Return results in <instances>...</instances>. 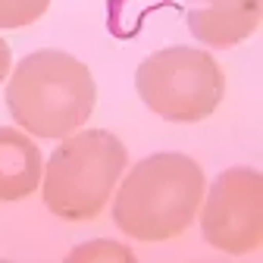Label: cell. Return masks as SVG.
<instances>
[{
  "label": "cell",
  "mask_w": 263,
  "mask_h": 263,
  "mask_svg": "<svg viewBox=\"0 0 263 263\" xmlns=\"http://www.w3.org/2000/svg\"><path fill=\"white\" fill-rule=\"evenodd\" d=\"M97 104L91 69L66 50H35L16 63L7 82V107L16 125L35 138L79 132Z\"/></svg>",
  "instance_id": "cell-2"
},
{
  "label": "cell",
  "mask_w": 263,
  "mask_h": 263,
  "mask_svg": "<svg viewBox=\"0 0 263 263\" xmlns=\"http://www.w3.org/2000/svg\"><path fill=\"white\" fill-rule=\"evenodd\" d=\"M263 16V0H191L188 28L207 47H235L248 41Z\"/></svg>",
  "instance_id": "cell-6"
},
{
  "label": "cell",
  "mask_w": 263,
  "mask_h": 263,
  "mask_svg": "<svg viewBox=\"0 0 263 263\" xmlns=\"http://www.w3.org/2000/svg\"><path fill=\"white\" fill-rule=\"evenodd\" d=\"M44 160L22 128L0 125V201H22L38 191Z\"/></svg>",
  "instance_id": "cell-7"
},
{
  "label": "cell",
  "mask_w": 263,
  "mask_h": 263,
  "mask_svg": "<svg viewBox=\"0 0 263 263\" xmlns=\"http://www.w3.org/2000/svg\"><path fill=\"white\" fill-rule=\"evenodd\" d=\"M204 170L188 154L163 151L138 160L113 197V226L135 241H170L194 222Z\"/></svg>",
  "instance_id": "cell-1"
},
{
  "label": "cell",
  "mask_w": 263,
  "mask_h": 263,
  "mask_svg": "<svg viewBox=\"0 0 263 263\" xmlns=\"http://www.w3.org/2000/svg\"><path fill=\"white\" fill-rule=\"evenodd\" d=\"M135 88L151 113L188 125L216 113L226 94V76L213 53L173 44L138 66Z\"/></svg>",
  "instance_id": "cell-4"
},
{
  "label": "cell",
  "mask_w": 263,
  "mask_h": 263,
  "mask_svg": "<svg viewBox=\"0 0 263 263\" xmlns=\"http://www.w3.org/2000/svg\"><path fill=\"white\" fill-rule=\"evenodd\" d=\"M50 0H0V28H25L38 22Z\"/></svg>",
  "instance_id": "cell-8"
},
{
  "label": "cell",
  "mask_w": 263,
  "mask_h": 263,
  "mask_svg": "<svg viewBox=\"0 0 263 263\" xmlns=\"http://www.w3.org/2000/svg\"><path fill=\"white\" fill-rule=\"evenodd\" d=\"M125 144L107 128H82L60 138L41 176L47 210L66 222L97 219L125 173Z\"/></svg>",
  "instance_id": "cell-3"
},
{
  "label": "cell",
  "mask_w": 263,
  "mask_h": 263,
  "mask_svg": "<svg viewBox=\"0 0 263 263\" xmlns=\"http://www.w3.org/2000/svg\"><path fill=\"white\" fill-rule=\"evenodd\" d=\"M201 232L222 254H251L263 245V176L251 166H232L213 179L201 201Z\"/></svg>",
  "instance_id": "cell-5"
},
{
  "label": "cell",
  "mask_w": 263,
  "mask_h": 263,
  "mask_svg": "<svg viewBox=\"0 0 263 263\" xmlns=\"http://www.w3.org/2000/svg\"><path fill=\"white\" fill-rule=\"evenodd\" d=\"M10 63H13V57H10V44L0 38V82L10 76Z\"/></svg>",
  "instance_id": "cell-10"
},
{
  "label": "cell",
  "mask_w": 263,
  "mask_h": 263,
  "mask_svg": "<svg viewBox=\"0 0 263 263\" xmlns=\"http://www.w3.org/2000/svg\"><path fill=\"white\" fill-rule=\"evenodd\" d=\"M91 257H116V260H132L128 248L122 245H110V241H94V245H82L69 254V260H91Z\"/></svg>",
  "instance_id": "cell-9"
}]
</instances>
